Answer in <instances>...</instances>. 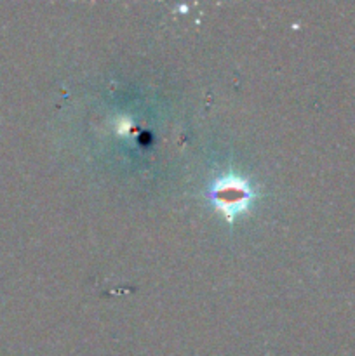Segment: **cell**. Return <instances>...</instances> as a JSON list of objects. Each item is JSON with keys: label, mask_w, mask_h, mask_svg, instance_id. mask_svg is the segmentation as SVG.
Returning <instances> with one entry per match:
<instances>
[{"label": "cell", "mask_w": 355, "mask_h": 356, "mask_svg": "<svg viewBox=\"0 0 355 356\" xmlns=\"http://www.w3.org/2000/svg\"><path fill=\"white\" fill-rule=\"evenodd\" d=\"M209 197L219 207V211L232 221L239 212L246 211L249 207V202L253 198L249 184L242 179L235 177H226V179L216 181L214 186L209 191Z\"/></svg>", "instance_id": "1"}]
</instances>
